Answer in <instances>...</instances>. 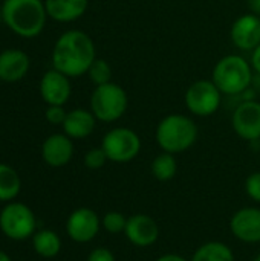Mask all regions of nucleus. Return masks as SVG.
<instances>
[{"label": "nucleus", "instance_id": "nucleus-28", "mask_svg": "<svg viewBox=\"0 0 260 261\" xmlns=\"http://www.w3.org/2000/svg\"><path fill=\"white\" fill-rule=\"evenodd\" d=\"M87 261H115V257L107 248H97L89 254Z\"/></svg>", "mask_w": 260, "mask_h": 261}, {"label": "nucleus", "instance_id": "nucleus-3", "mask_svg": "<svg viewBox=\"0 0 260 261\" xmlns=\"http://www.w3.org/2000/svg\"><path fill=\"white\" fill-rule=\"evenodd\" d=\"M155 139L166 153H184L196 144L198 125L192 118L182 113H172L158 122Z\"/></svg>", "mask_w": 260, "mask_h": 261}, {"label": "nucleus", "instance_id": "nucleus-10", "mask_svg": "<svg viewBox=\"0 0 260 261\" xmlns=\"http://www.w3.org/2000/svg\"><path fill=\"white\" fill-rule=\"evenodd\" d=\"M100 217L95 211L89 208L75 210L67 219V234L77 243H89L100 232Z\"/></svg>", "mask_w": 260, "mask_h": 261}, {"label": "nucleus", "instance_id": "nucleus-26", "mask_svg": "<svg viewBox=\"0 0 260 261\" xmlns=\"http://www.w3.org/2000/svg\"><path fill=\"white\" fill-rule=\"evenodd\" d=\"M245 191L248 197L260 203V171L250 174L245 180Z\"/></svg>", "mask_w": 260, "mask_h": 261}, {"label": "nucleus", "instance_id": "nucleus-19", "mask_svg": "<svg viewBox=\"0 0 260 261\" xmlns=\"http://www.w3.org/2000/svg\"><path fill=\"white\" fill-rule=\"evenodd\" d=\"M190 261H234V254L222 242H208L196 249Z\"/></svg>", "mask_w": 260, "mask_h": 261}, {"label": "nucleus", "instance_id": "nucleus-5", "mask_svg": "<svg viewBox=\"0 0 260 261\" xmlns=\"http://www.w3.org/2000/svg\"><path fill=\"white\" fill-rule=\"evenodd\" d=\"M127 92L113 81L95 86L90 95V112L95 115L97 121L104 124L121 119L127 112Z\"/></svg>", "mask_w": 260, "mask_h": 261}, {"label": "nucleus", "instance_id": "nucleus-21", "mask_svg": "<svg viewBox=\"0 0 260 261\" xmlns=\"http://www.w3.org/2000/svg\"><path fill=\"white\" fill-rule=\"evenodd\" d=\"M34 249L38 255L51 258L55 257L61 249V240L60 237L52 231H40L34 236Z\"/></svg>", "mask_w": 260, "mask_h": 261}, {"label": "nucleus", "instance_id": "nucleus-13", "mask_svg": "<svg viewBox=\"0 0 260 261\" xmlns=\"http://www.w3.org/2000/svg\"><path fill=\"white\" fill-rule=\"evenodd\" d=\"M124 234L132 245L138 248H149L158 242L159 226L147 214H133L127 219Z\"/></svg>", "mask_w": 260, "mask_h": 261}, {"label": "nucleus", "instance_id": "nucleus-15", "mask_svg": "<svg viewBox=\"0 0 260 261\" xmlns=\"http://www.w3.org/2000/svg\"><path fill=\"white\" fill-rule=\"evenodd\" d=\"M43 161L49 167H64L74 156V144L67 135H51L41 145Z\"/></svg>", "mask_w": 260, "mask_h": 261}, {"label": "nucleus", "instance_id": "nucleus-12", "mask_svg": "<svg viewBox=\"0 0 260 261\" xmlns=\"http://www.w3.org/2000/svg\"><path fill=\"white\" fill-rule=\"evenodd\" d=\"M233 44L241 50L253 52L260 44V17L254 14H244L234 20L230 29Z\"/></svg>", "mask_w": 260, "mask_h": 261}, {"label": "nucleus", "instance_id": "nucleus-24", "mask_svg": "<svg viewBox=\"0 0 260 261\" xmlns=\"http://www.w3.org/2000/svg\"><path fill=\"white\" fill-rule=\"evenodd\" d=\"M127 225V219L124 217V214L118 213V211H109L104 214L103 220H101V226L110 232V234H120L124 232Z\"/></svg>", "mask_w": 260, "mask_h": 261}, {"label": "nucleus", "instance_id": "nucleus-18", "mask_svg": "<svg viewBox=\"0 0 260 261\" xmlns=\"http://www.w3.org/2000/svg\"><path fill=\"white\" fill-rule=\"evenodd\" d=\"M48 17L60 23H70L81 18L87 8L89 0H44Z\"/></svg>", "mask_w": 260, "mask_h": 261}, {"label": "nucleus", "instance_id": "nucleus-20", "mask_svg": "<svg viewBox=\"0 0 260 261\" xmlns=\"http://www.w3.org/2000/svg\"><path fill=\"white\" fill-rule=\"evenodd\" d=\"M152 174L159 182H169L176 176L178 171V162L175 159V154L162 151L158 154L152 162Z\"/></svg>", "mask_w": 260, "mask_h": 261}, {"label": "nucleus", "instance_id": "nucleus-16", "mask_svg": "<svg viewBox=\"0 0 260 261\" xmlns=\"http://www.w3.org/2000/svg\"><path fill=\"white\" fill-rule=\"evenodd\" d=\"M29 66L28 54L20 49H5L0 52V80L5 83H15L25 78Z\"/></svg>", "mask_w": 260, "mask_h": 261}, {"label": "nucleus", "instance_id": "nucleus-32", "mask_svg": "<svg viewBox=\"0 0 260 261\" xmlns=\"http://www.w3.org/2000/svg\"><path fill=\"white\" fill-rule=\"evenodd\" d=\"M0 261H11V258H9L5 252H2V251H0Z\"/></svg>", "mask_w": 260, "mask_h": 261}, {"label": "nucleus", "instance_id": "nucleus-23", "mask_svg": "<svg viewBox=\"0 0 260 261\" xmlns=\"http://www.w3.org/2000/svg\"><path fill=\"white\" fill-rule=\"evenodd\" d=\"M87 76L95 86L107 84L112 81V66L104 58H95L87 70Z\"/></svg>", "mask_w": 260, "mask_h": 261}, {"label": "nucleus", "instance_id": "nucleus-34", "mask_svg": "<svg viewBox=\"0 0 260 261\" xmlns=\"http://www.w3.org/2000/svg\"><path fill=\"white\" fill-rule=\"evenodd\" d=\"M253 261H260V254H259V255H257V257H256V258H254V260H253Z\"/></svg>", "mask_w": 260, "mask_h": 261}, {"label": "nucleus", "instance_id": "nucleus-11", "mask_svg": "<svg viewBox=\"0 0 260 261\" xmlns=\"http://www.w3.org/2000/svg\"><path fill=\"white\" fill-rule=\"evenodd\" d=\"M72 93L70 78L57 69L48 70L40 80V96L48 106H64Z\"/></svg>", "mask_w": 260, "mask_h": 261}, {"label": "nucleus", "instance_id": "nucleus-7", "mask_svg": "<svg viewBox=\"0 0 260 261\" xmlns=\"http://www.w3.org/2000/svg\"><path fill=\"white\" fill-rule=\"evenodd\" d=\"M184 102L192 115L207 118L219 110L222 92L211 80H198L187 87Z\"/></svg>", "mask_w": 260, "mask_h": 261}, {"label": "nucleus", "instance_id": "nucleus-29", "mask_svg": "<svg viewBox=\"0 0 260 261\" xmlns=\"http://www.w3.org/2000/svg\"><path fill=\"white\" fill-rule=\"evenodd\" d=\"M251 67L256 73L260 75V44L251 52Z\"/></svg>", "mask_w": 260, "mask_h": 261}, {"label": "nucleus", "instance_id": "nucleus-25", "mask_svg": "<svg viewBox=\"0 0 260 261\" xmlns=\"http://www.w3.org/2000/svg\"><path fill=\"white\" fill-rule=\"evenodd\" d=\"M107 156L104 153V150L101 147L98 148H92L89 150L86 154H84V165L89 168V170H100L104 167V164L107 162Z\"/></svg>", "mask_w": 260, "mask_h": 261}, {"label": "nucleus", "instance_id": "nucleus-2", "mask_svg": "<svg viewBox=\"0 0 260 261\" xmlns=\"http://www.w3.org/2000/svg\"><path fill=\"white\" fill-rule=\"evenodd\" d=\"M3 23L23 38L38 37L48 20L43 0H3Z\"/></svg>", "mask_w": 260, "mask_h": 261}, {"label": "nucleus", "instance_id": "nucleus-31", "mask_svg": "<svg viewBox=\"0 0 260 261\" xmlns=\"http://www.w3.org/2000/svg\"><path fill=\"white\" fill-rule=\"evenodd\" d=\"M156 261H188L185 260L184 257L181 255H176V254H166V255H161Z\"/></svg>", "mask_w": 260, "mask_h": 261}, {"label": "nucleus", "instance_id": "nucleus-17", "mask_svg": "<svg viewBox=\"0 0 260 261\" xmlns=\"http://www.w3.org/2000/svg\"><path fill=\"white\" fill-rule=\"evenodd\" d=\"M95 125L97 118L90 110L74 109L67 112V116L63 122V132L70 139H84L93 133Z\"/></svg>", "mask_w": 260, "mask_h": 261}, {"label": "nucleus", "instance_id": "nucleus-8", "mask_svg": "<svg viewBox=\"0 0 260 261\" xmlns=\"http://www.w3.org/2000/svg\"><path fill=\"white\" fill-rule=\"evenodd\" d=\"M0 228L12 240H25L35 229V217L23 203H9L0 214Z\"/></svg>", "mask_w": 260, "mask_h": 261}, {"label": "nucleus", "instance_id": "nucleus-27", "mask_svg": "<svg viewBox=\"0 0 260 261\" xmlns=\"http://www.w3.org/2000/svg\"><path fill=\"white\" fill-rule=\"evenodd\" d=\"M44 116H46V121L52 125H63L66 116H67V112L64 110L63 106H48L46 112H44Z\"/></svg>", "mask_w": 260, "mask_h": 261}, {"label": "nucleus", "instance_id": "nucleus-30", "mask_svg": "<svg viewBox=\"0 0 260 261\" xmlns=\"http://www.w3.org/2000/svg\"><path fill=\"white\" fill-rule=\"evenodd\" d=\"M247 6L251 14L260 17V0H247Z\"/></svg>", "mask_w": 260, "mask_h": 261}, {"label": "nucleus", "instance_id": "nucleus-6", "mask_svg": "<svg viewBox=\"0 0 260 261\" xmlns=\"http://www.w3.org/2000/svg\"><path fill=\"white\" fill-rule=\"evenodd\" d=\"M101 148L104 150L109 161L115 164H127L139 154L141 138L132 128L116 127L104 135Z\"/></svg>", "mask_w": 260, "mask_h": 261}, {"label": "nucleus", "instance_id": "nucleus-4", "mask_svg": "<svg viewBox=\"0 0 260 261\" xmlns=\"http://www.w3.org/2000/svg\"><path fill=\"white\" fill-rule=\"evenodd\" d=\"M253 67L241 55H225L213 67L211 81L222 95L239 96L245 93L253 83Z\"/></svg>", "mask_w": 260, "mask_h": 261}, {"label": "nucleus", "instance_id": "nucleus-9", "mask_svg": "<svg viewBox=\"0 0 260 261\" xmlns=\"http://www.w3.org/2000/svg\"><path fill=\"white\" fill-rule=\"evenodd\" d=\"M231 125L234 133L248 142L260 141V102L256 99L242 101L233 112Z\"/></svg>", "mask_w": 260, "mask_h": 261}, {"label": "nucleus", "instance_id": "nucleus-33", "mask_svg": "<svg viewBox=\"0 0 260 261\" xmlns=\"http://www.w3.org/2000/svg\"><path fill=\"white\" fill-rule=\"evenodd\" d=\"M0 23H3V12H2V5H0Z\"/></svg>", "mask_w": 260, "mask_h": 261}, {"label": "nucleus", "instance_id": "nucleus-1", "mask_svg": "<svg viewBox=\"0 0 260 261\" xmlns=\"http://www.w3.org/2000/svg\"><path fill=\"white\" fill-rule=\"evenodd\" d=\"M51 58L52 67L66 76H83L97 58L95 43L84 31L69 29L55 41Z\"/></svg>", "mask_w": 260, "mask_h": 261}, {"label": "nucleus", "instance_id": "nucleus-22", "mask_svg": "<svg viewBox=\"0 0 260 261\" xmlns=\"http://www.w3.org/2000/svg\"><path fill=\"white\" fill-rule=\"evenodd\" d=\"M21 182L17 171L5 164H0V200H11L20 191Z\"/></svg>", "mask_w": 260, "mask_h": 261}, {"label": "nucleus", "instance_id": "nucleus-14", "mask_svg": "<svg viewBox=\"0 0 260 261\" xmlns=\"http://www.w3.org/2000/svg\"><path fill=\"white\" fill-rule=\"evenodd\" d=\"M230 229L233 236L244 243H260V210L259 208H242L230 220Z\"/></svg>", "mask_w": 260, "mask_h": 261}]
</instances>
